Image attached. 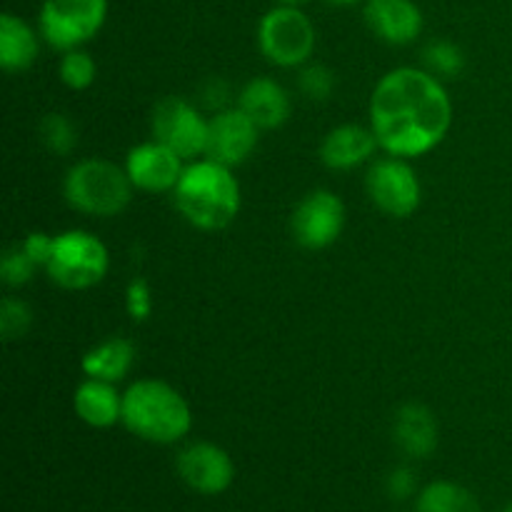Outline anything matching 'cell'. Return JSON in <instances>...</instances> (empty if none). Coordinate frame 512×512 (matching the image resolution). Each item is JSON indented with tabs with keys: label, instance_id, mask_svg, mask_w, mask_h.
Returning a JSON list of instances; mask_svg holds the SVG:
<instances>
[{
	"label": "cell",
	"instance_id": "27",
	"mask_svg": "<svg viewBox=\"0 0 512 512\" xmlns=\"http://www.w3.org/2000/svg\"><path fill=\"white\" fill-rule=\"evenodd\" d=\"M298 88L300 93L305 95L308 100H315V103H323L333 95L335 90V75L328 65H303L298 75Z\"/></svg>",
	"mask_w": 512,
	"mask_h": 512
},
{
	"label": "cell",
	"instance_id": "34",
	"mask_svg": "<svg viewBox=\"0 0 512 512\" xmlns=\"http://www.w3.org/2000/svg\"><path fill=\"white\" fill-rule=\"evenodd\" d=\"M503 512H512V503H510V505H508V508H505Z\"/></svg>",
	"mask_w": 512,
	"mask_h": 512
},
{
	"label": "cell",
	"instance_id": "30",
	"mask_svg": "<svg viewBox=\"0 0 512 512\" xmlns=\"http://www.w3.org/2000/svg\"><path fill=\"white\" fill-rule=\"evenodd\" d=\"M53 240L55 238H50V235L45 233H30L28 238H23L20 243H23V248L28 250L30 258H33L40 268H45L50 258V250H53Z\"/></svg>",
	"mask_w": 512,
	"mask_h": 512
},
{
	"label": "cell",
	"instance_id": "22",
	"mask_svg": "<svg viewBox=\"0 0 512 512\" xmlns=\"http://www.w3.org/2000/svg\"><path fill=\"white\" fill-rule=\"evenodd\" d=\"M423 60L425 70L440 80L460 78L465 70V53L460 50V45L450 43V40H433L425 45Z\"/></svg>",
	"mask_w": 512,
	"mask_h": 512
},
{
	"label": "cell",
	"instance_id": "6",
	"mask_svg": "<svg viewBox=\"0 0 512 512\" xmlns=\"http://www.w3.org/2000/svg\"><path fill=\"white\" fill-rule=\"evenodd\" d=\"M108 18V0H45L38 28L45 43L55 50L83 48L100 33Z\"/></svg>",
	"mask_w": 512,
	"mask_h": 512
},
{
	"label": "cell",
	"instance_id": "28",
	"mask_svg": "<svg viewBox=\"0 0 512 512\" xmlns=\"http://www.w3.org/2000/svg\"><path fill=\"white\" fill-rule=\"evenodd\" d=\"M125 305H128V313L133 320H148V315L153 313V293H150L148 280L135 278L133 283L128 285Z\"/></svg>",
	"mask_w": 512,
	"mask_h": 512
},
{
	"label": "cell",
	"instance_id": "29",
	"mask_svg": "<svg viewBox=\"0 0 512 512\" xmlns=\"http://www.w3.org/2000/svg\"><path fill=\"white\" fill-rule=\"evenodd\" d=\"M385 488H388V495L393 500H408L410 495H415V490H418V478H415V470L408 468V465H400V468H395L393 473L388 475V483H385Z\"/></svg>",
	"mask_w": 512,
	"mask_h": 512
},
{
	"label": "cell",
	"instance_id": "14",
	"mask_svg": "<svg viewBox=\"0 0 512 512\" xmlns=\"http://www.w3.org/2000/svg\"><path fill=\"white\" fill-rule=\"evenodd\" d=\"M365 23L390 45H408L423 33V10L415 0H368Z\"/></svg>",
	"mask_w": 512,
	"mask_h": 512
},
{
	"label": "cell",
	"instance_id": "3",
	"mask_svg": "<svg viewBox=\"0 0 512 512\" xmlns=\"http://www.w3.org/2000/svg\"><path fill=\"white\" fill-rule=\"evenodd\" d=\"M123 425L145 443H180L193 428L190 405L165 380L145 378L123 393Z\"/></svg>",
	"mask_w": 512,
	"mask_h": 512
},
{
	"label": "cell",
	"instance_id": "31",
	"mask_svg": "<svg viewBox=\"0 0 512 512\" xmlns=\"http://www.w3.org/2000/svg\"><path fill=\"white\" fill-rule=\"evenodd\" d=\"M205 93H208V105L215 110V113H218V110H225L223 105L225 100H228V88H225V83H218V80H215L213 85H208Z\"/></svg>",
	"mask_w": 512,
	"mask_h": 512
},
{
	"label": "cell",
	"instance_id": "5",
	"mask_svg": "<svg viewBox=\"0 0 512 512\" xmlns=\"http://www.w3.org/2000/svg\"><path fill=\"white\" fill-rule=\"evenodd\" d=\"M110 265L108 248L85 230H65L55 235L45 270L50 280L65 290H88L105 278Z\"/></svg>",
	"mask_w": 512,
	"mask_h": 512
},
{
	"label": "cell",
	"instance_id": "32",
	"mask_svg": "<svg viewBox=\"0 0 512 512\" xmlns=\"http://www.w3.org/2000/svg\"><path fill=\"white\" fill-rule=\"evenodd\" d=\"M278 5H285V8H303L305 3H310V0H275Z\"/></svg>",
	"mask_w": 512,
	"mask_h": 512
},
{
	"label": "cell",
	"instance_id": "11",
	"mask_svg": "<svg viewBox=\"0 0 512 512\" xmlns=\"http://www.w3.org/2000/svg\"><path fill=\"white\" fill-rule=\"evenodd\" d=\"M180 480L188 485L193 493L200 495H220L233 485L235 465L228 450L220 445L198 440V443L185 445L175 458Z\"/></svg>",
	"mask_w": 512,
	"mask_h": 512
},
{
	"label": "cell",
	"instance_id": "20",
	"mask_svg": "<svg viewBox=\"0 0 512 512\" xmlns=\"http://www.w3.org/2000/svg\"><path fill=\"white\" fill-rule=\"evenodd\" d=\"M135 363V345L128 338H108L90 348L83 355L85 378L108 380V383H118L130 373Z\"/></svg>",
	"mask_w": 512,
	"mask_h": 512
},
{
	"label": "cell",
	"instance_id": "26",
	"mask_svg": "<svg viewBox=\"0 0 512 512\" xmlns=\"http://www.w3.org/2000/svg\"><path fill=\"white\" fill-rule=\"evenodd\" d=\"M30 325H33V310L28 308V303L18 298H3V303H0V335H3L5 343L23 338Z\"/></svg>",
	"mask_w": 512,
	"mask_h": 512
},
{
	"label": "cell",
	"instance_id": "21",
	"mask_svg": "<svg viewBox=\"0 0 512 512\" xmlns=\"http://www.w3.org/2000/svg\"><path fill=\"white\" fill-rule=\"evenodd\" d=\"M415 512H483L478 498L465 485L453 480H435L418 493Z\"/></svg>",
	"mask_w": 512,
	"mask_h": 512
},
{
	"label": "cell",
	"instance_id": "19",
	"mask_svg": "<svg viewBox=\"0 0 512 512\" xmlns=\"http://www.w3.org/2000/svg\"><path fill=\"white\" fill-rule=\"evenodd\" d=\"M38 33L13 13L0 15V65L5 73H23L38 58Z\"/></svg>",
	"mask_w": 512,
	"mask_h": 512
},
{
	"label": "cell",
	"instance_id": "7",
	"mask_svg": "<svg viewBox=\"0 0 512 512\" xmlns=\"http://www.w3.org/2000/svg\"><path fill=\"white\" fill-rule=\"evenodd\" d=\"M258 48L273 65L298 68L315 50V28L300 8L275 5L258 23Z\"/></svg>",
	"mask_w": 512,
	"mask_h": 512
},
{
	"label": "cell",
	"instance_id": "24",
	"mask_svg": "<svg viewBox=\"0 0 512 512\" xmlns=\"http://www.w3.org/2000/svg\"><path fill=\"white\" fill-rule=\"evenodd\" d=\"M58 75L70 90H88L95 83V78H98V65H95L93 55L85 53L83 48H75L63 53Z\"/></svg>",
	"mask_w": 512,
	"mask_h": 512
},
{
	"label": "cell",
	"instance_id": "2",
	"mask_svg": "<svg viewBox=\"0 0 512 512\" xmlns=\"http://www.w3.org/2000/svg\"><path fill=\"white\" fill-rule=\"evenodd\" d=\"M180 215L205 233L228 228L240 210V185L233 168L203 158L190 163L173 190Z\"/></svg>",
	"mask_w": 512,
	"mask_h": 512
},
{
	"label": "cell",
	"instance_id": "9",
	"mask_svg": "<svg viewBox=\"0 0 512 512\" xmlns=\"http://www.w3.org/2000/svg\"><path fill=\"white\" fill-rule=\"evenodd\" d=\"M150 130H153V140L168 145L183 160H193L198 155H205L208 120L188 100L175 98V95L160 100L153 108Z\"/></svg>",
	"mask_w": 512,
	"mask_h": 512
},
{
	"label": "cell",
	"instance_id": "25",
	"mask_svg": "<svg viewBox=\"0 0 512 512\" xmlns=\"http://www.w3.org/2000/svg\"><path fill=\"white\" fill-rule=\"evenodd\" d=\"M40 265L35 263L28 255V250L23 248V243H15L13 248L5 250L3 263H0V278H3L5 285L10 288H20V285L30 283Z\"/></svg>",
	"mask_w": 512,
	"mask_h": 512
},
{
	"label": "cell",
	"instance_id": "8",
	"mask_svg": "<svg viewBox=\"0 0 512 512\" xmlns=\"http://www.w3.org/2000/svg\"><path fill=\"white\" fill-rule=\"evenodd\" d=\"M365 188L375 208L390 218H410L423 200V188L413 165L398 155L375 160L365 175Z\"/></svg>",
	"mask_w": 512,
	"mask_h": 512
},
{
	"label": "cell",
	"instance_id": "13",
	"mask_svg": "<svg viewBox=\"0 0 512 512\" xmlns=\"http://www.w3.org/2000/svg\"><path fill=\"white\" fill-rule=\"evenodd\" d=\"M125 170H128L135 190L168 193V190H175L185 168L183 158L175 150L158 140H150V143H140L130 150L125 158Z\"/></svg>",
	"mask_w": 512,
	"mask_h": 512
},
{
	"label": "cell",
	"instance_id": "4",
	"mask_svg": "<svg viewBox=\"0 0 512 512\" xmlns=\"http://www.w3.org/2000/svg\"><path fill=\"white\" fill-rule=\"evenodd\" d=\"M133 190L128 170L103 158L75 163L63 183L70 208L93 218H113L123 213L133 200Z\"/></svg>",
	"mask_w": 512,
	"mask_h": 512
},
{
	"label": "cell",
	"instance_id": "18",
	"mask_svg": "<svg viewBox=\"0 0 512 512\" xmlns=\"http://www.w3.org/2000/svg\"><path fill=\"white\" fill-rule=\"evenodd\" d=\"M75 415L90 428H113L123 423V395L108 380L85 378L73 395Z\"/></svg>",
	"mask_w": 512,
	"mask_h": 512
},
{
	"label": "cell",
	"instance_id": "17",
	"mask_svg": "<svg viewBox=\"0 0 512 512\" xmlns=\"http://www.w3.org/2000/svg\"><path fill=\"white\" fill-rule=\"evenodd\" d=\"M238 108L258 125L260 130H275L290 118V95L278 80L253 78L240 90Z\"/></svg>",
	"mask_w": 512,
	"mask_h": 512
},
{
	"label": "cell",
	"instance_id": "12",
	"mask_svg": "<svg viewBox=\"0 0 512 512\" xmlns=\"http://www.w3.org/2000/svg\"><path fill=\"white\" fill-rule=\"evenodd\" d=\"M260 128L240 108L218 110L208 120L205 158L223 163L228 168L245 163L258 145Z\"/></svg>",
	"mask_w": 512,
	"mask_h": 512
},
{
	"label": "cell",
	"instance_id": "10",
	"mask_svg": "<svg viewBox=\"0 0 512 512\" xmlns=\"http://www.w3.org/2000/svg\"><path fill=\"white\" fill-rule=\"evenodd\" d=\"M345 203L333 190H313L295 205L290 233L305 250H325L343 235Z\"/></svg>",
	"mask_w": 512,
	"mask_h": 512
},
{
	"label": "cell",
	"instance_id": "16",
	"mask_svg": "<svg viewBox=\"0 0 512 512\" xmlns=\"http://www.w3.org/2000/svg\"><path fill=\"white\" fill-rule=\"evenodd\" d=\"M378 148L373 128L358 123H345L330 130L320 145V160L330 170H355L373 158Z\"/></svg>",
	"mask_w": 512,
	"mask_h": 512
},
{
	"label": "cell",
	"instance_id": "23",
	"mask_svg": "<svg viewBox=\"0 0 512 512\" xmlns=\"http://www.w3.org/2000/svg\"><path fill=\"white\" fill-rule=\"evenodd\" d=\"M40 140L53 155H70L78 145V128L63 113H48L40 120Z\"/></svg>",
	"mask_w": 512,
	"mask_h": 512
},
{
	"label": "cell",
	"instance_id": "15",
	"mask_svg": "<svg viewBox=\"0 0 512 512\" xmlns=\"http://www.w3.org/2000/svg\"><path fill=\"white\" fill-rule=\"evenodd\" d=\"M393 440L400 453L425 460L438 450L440 430L433 410L423 403H405L393 415Z\"/></svg>",
	"mask_w": 512,
	"mask_h": 512
},
{
	"label": "cell",
	"instance_id": "1",
	"mask_svg": "<svg viewBox=\"0 0 512 512\" xmlns=\"http://www.w3.org/2000/svg\"><path fill=\"white\" fill-rule=\"evenodd\" d=\"M453 123L445 85L420 68H395L378 80L370 98V128L388 155L418 158L438 148Z\"/></svg>",
	"mask_w": 512,
	"mask_h": 512
},
{
	"label": "cell",
	"instance_id": "33",
	"mask_svg": "<svg viewBox=\"0 0 512 512\" xmlns=\"http://www.w3.org/2000/svg\"><path fill=\"white\" fill-rule=\"evenodd\" d=\"M328 3H333V5H355V3H360V0H328Z\"/></svg>",
	"mask_w": 512,
	"mask_h": 512
}]
</instances>
